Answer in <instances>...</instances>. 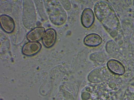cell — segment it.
Wrapping results in <instances>:
<instances>
[{
  "label": "cell",
  "instance_id": "obj_6",
  "mask_svg": "<svg viewBox=\"0 0 134 100\" xmlns=\"http://www.w3.org/2000/svg\"><path fill=\"white\" fill-rule=\"evenodd\" d=\"M0 21L1 27L5 32L10 33L13 31L15 25L12 18L7 15H2L1 16Z\"/></svg>",
  "mask_w": 134,
  "mask_h": 100
},
{
  "label": "cell",
  "instance_id": "obj_5",
  "mask_svg": "<svg viewBox=\"0 0 134 100\" xmlns=\"http://www.w3.org/2000/svg\"><path fill=\"white\" fill-rule=\"evenodd\" d=\"M56 37V32L54 29L52 28L47 29L45 31L42 38L43 45L47 48L51 47L54 44Z\"/></svg>",
  "mask_w": 134,
  "mask_h": 100
},
{
  "label": "cell",
  "instance_id": "obj_8",
  "mask_svg": "<svg viewBox=\"0 0 134 100\" xmlns=\"http://www.w3.org/2000/svg\"><path fill=\"white\" fill-rule=\"evenodd\" d=\"M107 66L109 70L114 73L122 75L125 72L123 65L119 61L114 59L109 60L107 63Z\"/></svg>",
  "mask_w": 134,
  "mask_h": 100
},
{
  "label": "cell",
  "instance_id": "obj_9",
  "mask_svg": "<svg viewBox=\"0 0 134 100\" xmlns=\"http://www.w3.org/2000/svg\"><path fill=\"white\" fill-rule=\"evenodd\" d=\"M105 56L104 53L98 52L91 54L90 56V58L93 61L100 62L104 61Z\"/></svg>",
  "mask_w": 134,
  "mask_h": 100
},
{
  "label": "cell",
  "instance_id": "obj_1",
  "mask_svg": "<svg viewBox=\"0 0 134 100\" xmlns=\"http://www.w3.org/2000/svg\"><path fill=\"white\" fill-rule=\"evenodd\" d=\"M46 1V10L52 23L57 26L64 24L66 21L67 16L60 2L57 1Z\"/></svg>",
  "mask_w": 134,
  "mask_h": 100
},
{
  "label": "cell",
  "instance_id": "obj_2",
  "mask_svg": "<svg viewBox=\"0 0 134 100\" xmlns=\"http://www.w3.org/2000/svg\"><path fill=\"white\" fill-rule=\"evenodd\" d=\"M95 15L93 10L90 8H86L83 11L81 17V21L83 26L89 28L93 24L95 21Z\"/></svg>",
  "mask_w": 134,
  "mask_h": 100
},
{
  "label": "cell",
  "instance_id": "obj_10",
  "mask_svg": "<svg viewBox=\"0 0 134 100\" xmlns=\"http://www.w3.org/2000/svg\"><path fill=\"white\" fill-rule=\"evenodd\" d=\"M60 1L65 10H68L71 9V3L69 1L62 0Z\"/></svg>",
  "mask_w": 134,
  "mask_h": 100
},
{
  "label": "cell",
  "instance_id": "obj_11",
  "mask_svg": "<svg viewBox=\"0 0 134 100\" xmlns=\"http://www.w3.org/2000/svg\"><path fill=\"white\" fill-rule=\"evenodd\" d=\"M122 100H134V93H126L124 96Z\"/></svg>",
  "mask_w": 134,
  "mask_h": 100
},
{
  "label": "cell",
  "instance_id": "obj_4",
  "mask_svg": "<svg viewBox=\"0 0 134 100\" xmlns=\"http://www.w3.org/2000/svg\"><path fill=\"white\" fill-rule=\"evenodd\" d=\"M102 42V37L96 33H91L87 35L84 38L83 43L86 46L96 47L100 46Z\"/></svg>",
  "mask_w": 134,
  "mask_h": 100
},
{
  "label": "cell",
  "instance_id": "obj_3",
  "mask_svg": "<svg viewBox=\"0 0 134 100\" xmlns=\"http://www.w3.org/2000/svg\"><path fill=\"white\" fill-rule=\"evenodd\" d=\"M42 46L38 42L30 41L25 43L22 49L23 53L27 56H31L38 53L41 50Z\"/></svg>",
  "mask_w": 134,
  "mask_h": 100
},
{
  "label": "cell",
  "instance_id": "obj_7",
  "mask_svg": "<svg viewBox=\"0 0 134 100\" xmlns=\"http://www.w3.org/2000/svg\"><path fill=\"white\" fill-rule=\"evenodd\" d=\"M45 32L43 27H37L30 31L27 33L26 38L30 41L37 42L42 38Z\"/></svg>",
  "mask_w": 134,
  "mask_h": 100
}]
</instances>
